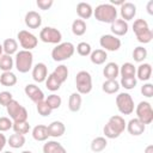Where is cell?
I'll use <instances>...</instances> for the list:
<instances>
[{
    "label": "cell",
    "instance_id": "cell-1",
    "mask_svg": "<svg viewBox=\"0 0 153 153\" xmlns=\"http://www.w3.org/2000/svg\"><path fill=\"white\" fill-rule=\"evenodd\" d=\"M94 18L100 23H112L117 19V8L110 4H100L93 10Z\"/></svg>",
    "mask_w": 153,
    "mask_h": 153
},
{
    "label": "cell",
    "instance_id": "cell-2",
    "mask_svg": "<svg viewBox=\"0 0 153 153\" xmlns=\"http://www.w3.org/2000/svg\"><path fill=\"white\" fill-rule=\"evenodd\" d=\"M33 63V55L29 50H19L16 54L14 65L19 73H27L32 68Z\"/></svg>",
    "mask_w": 153,
    "mask_h": 153
},
{
    "label": "cell",
    "instance_id": "cell-3",
    "mask_svg": "<svg viewBox=\"0 0 153 153\" xmlns=\"http://www.w3.org/2000/svg\"><path fill=\"white\" fill-rule=\"evenodd\" d=\"M75 51V47L73 43L71 42H63V43H60L57 44L53 50H51V57L54 61H57V62H61V61H65V60H68L73 56Z\"/></svg>",
    "mask_w": 153,
    "mask_h": 153
},
{
    "label": "cell",
    "instance_id": "cell-4",
    "mask_svg": "<svg viewBox=\"0 0 153 153\" xmlns=\"http://www.w3.org/2000/svg\"><path fill=\"white\" fill-rule=\"evenodd\" d=\"M7 114L10 115V118L13 122H23V121H27V110L19 104V102H17L16 99H12L8 105L6 106Z\"/></svg>",
    "mask_w": 153,
    "mask_h": 153
},
{
    "label": "cell",
    "instance_id": "cell-5",
    "mask_svg": "<svg viewBox=\"0 0 153 153\" xmlns=\"http://www.w3.org/2000/svg\"><path fill=\"white\" fill-rule=\"evenodd\" d=\"M75 85L78 93L87 94L92 90V76L87 71H80L75 76Z\"/></svg>",
    "mask_w": 153,
    "mask_h": 153
},
{
    "label": "cell",
    "instance_id": "cell-6",
    "mask_svg": "<svg viewBox=\"0 0 153 153\" xmlns=\"http://www.w3.org/2000/svg\"><path fill=\"white\" fill-rule=\"evenodd\" d=\"M116 106L122 115H130L134 111V100L127 92H121L116 96Z\"/></svg>",
    "mask_w": 153,
    "mask_h": 153
},
{
    "label": "cell",
    "instance_id": "cell-7",
    "mask_svg": "<svg viewBox=\"0 0 153 153\" xmlns=\"http://www.w3.org/2000/svg\"><path fill=\"white\" fill-rule=\"evenodd\" d=\"M136 118L145 126L153 122V109L149 102H140L136 105Z\"/></svg>",
    "mask_w": 153,
    "mask_h": 153
},
{
    "label": "cell",
    "instance_id": "cell-8",
    "mask_svg": "<svg viewBox=\"0 0 153 153\" xmlns=\"http://www.w3.org/2000/svg\"><path fill=\"white\" fill-rule=\"evenodd\" d=\"M39 39L44 43H50V44H60L62 39V33L51 26H45L39 32Z\"/></svg>",
    "mask_w": 153,
    "mask_h": 153
},
{
    "label": "cell",
    "instance_id": "cell-9",
    "mask_svg": "<svg viewBox=\"0 0 153 153\" xmlns=\"http://www.w3.org/2000/svg\"><path fill=\"white\" fill-rule=\"evenodd\" d=\"M17 37H18V41H19L22 48H24V50H29L30 51L31 49L37 47V43H38L37 37L33 33H31V32H29L26 30H20L18 32Z\"/></svg>",
    "mask_w": 153,
    "mask_h": 153
},
{
    "label": "cell",
    "instance_id": "cell-10",
    "mask_svg": "<svg viewBox=\"0 0 153 153\" xmlns=\"http://www.w3.org/2000/svg\"><path fill=\"white\" fill-rule=\"evenodd\" d=\"M99 44L105 51H117L121 48V39L114 35H103L99 39Z\"/></svg>",
    "mask_w": 153,
    "mask_h": 153
},
{
    "label": "cell",
    "instance_id": "cell-11",
    "mask_svg": "<svg viewBox=\"0 0 153 153\" xmlns=\"http://www.w3.org/2000/svg\"><path fill=\"white\" fill-rule=\"evenodd\" d=\"M24 92L25 94L35 103V104H38L44 100V93L43 91L35 84H27L24 88Z\"/></svg>",
    "mask_w": 153,
    "mask_h": 153
},
{
    "label": "cell",
    "instance_id": "cell-12",
    "mask_svg": "<svg viewBox=\"0 0 153 153\" xmlns=\"http://www.w3.org/2000/svg\"><path fill=\"white\" fill-rule=\"evenodd\" d=\"M47 76H48V68H47L45 63L38 62L37 65H35L32 67V79L36 82H43V81H45Z\"/></svg>",
    "mask_w": 153,
    "mask_h": 153
},
{
    "label": "cell",
    "instance_id": "cell-13",
    "mask_svg": "<svg viewBox=\"0 0 153 153\" xmlns=\"http://www.w3.org/2000/svg\"><path fill=\"white\" fill-rule=\"evenodd\" d=\"M24 20H25V25L30 29H38L42 24V17L36 11H29L25 14Z\"/></svg>",
    "mask_w": 153,
    "mask_h": 153
},
{
    "label": "cell",
    "instance_id": "cell-14",
    "mask_svg": "<svg viewBox=\"0 0 153 153\" xmlns=\"http://www.w3.org/2000/svg\"><path fill=\"white\" fill-rule=\"evenodd\" d=\"M126 128H127V130H128V133H129L130 135H133V136H139V135L143 134V131H145V129H146V126H145L142 122H140L137 118H131V120L127 123Z\"/></svg>",
    "mask_w": 153,
    "mask_h": 153
},
{
    "label": "cell",
    "instance_id": "cell-15",
    "mask_svg": "<svg viewBox=\"0 0 153 153\" xmlns=\"http://www.w3.org/2000/svg\"><path fill=\"white\" fill-rule=\"evenodd\" d=\"M120 13H121V17L124 22H128V20H131L135 14H136V6L133 4V2H129V1H126L121 8H120Z\"/></svg>",
    "mask_w": 153,
    "mask_h": 153
},
{
    "label": "cell",
    "instance_id": "cell-16",
    "mask_svg": "<svg viewBox=\"0 0 153 153\" xmlns=\"http://www.w3.org/2000/svg\"><path fill=\"white\" fill-rule=\"evenodd\" d=\"M128 23L124 22L123 19H116L111 23V32L114 33V36H124L128 32Z\"/></svg>",
    "mask_w": 153,
    "mask_h": 153
},
{
    "label": "cell",
    "instance_id": "cell-17",
    "mask_svg": "<svg viewBox=\"0 0 153 153\" xmlns=\"http://www.w3.org/2000/svg\"><path fill=\"white\" fill-rule=\"evenodd\" d=\"M66 127L61 121H54L48 126V133L51 137H60L65 134Z\"/></svg>",
    "mask_w": 153,
    "mask_h": 153
},
{
    "label": "cell",
    "instance_id": "cell-18",
    "mask_svg": "<svg viewBox=\"0 0 153 153\" xmlns=\"http://www.w3.org/2000/svg\"><path fill=\"white\" fill-rule=\"evenodd\" d=\"M103 74L106 78V80H116V78L120 74V67L116 62H109L105 65L103 69Z\"/></svg>",
    "mask_w": 153,
    "mask_h": 153
},
{
    "label": "cell",
    "instance_id": "cell-19",
    "mask_svg": "<svg viewBox=\"0 0 153 153\" xmlns=\"http://www.w3.org/2000/svg\"><path fill=\"white\" fill-rule=\"evenodd\" d=\"M43 153H67L65 147L57 141H47L43 145Z\"/></svg>",
    "mask_w": 153,
    "mask_h": 153
},
{
    "label": "cell",
    "instance_id": "cell-20",
    "mask_svg": "<svg viewBox=\"0 0 153 153\" xmlns=\"http://www.w3.org/2000/svg\"><path fill=\"white\" fill-rule=\"evenodd\" d=\"M76 13L80 17V19H88L93 14V8L87 2H79L76 5Z\"/></svg>",
    "mask_w": 153,
    "mask_h": 153
},
{
    "label": "cell",
    "instance_id": "cell-21",
    "mask_svg": "<svg viewBox=\"0 0 153 153\" xmlns=\"http://www.w3.org/2000/svg\"><path fill=\"white\" fill-rule=\"evenodd\" d=\"M139 80H142V81H147L151 79V75H152V66L149 63H141L137 69H136V74Z\"/></svg>",
    "mask_w": 153,
    "mask_h": 153
},
{
    "label": "cell",
    "instance_id": "cell-22",
    "mask_svg": "<svg viewBox=\"0 0 153 153\" xmlns=\"http://www.w3.org/2000/svg\"><path fill=\"white\" fill-rule=\"evenodd\" d=\"M32 137L36 141H45L49 137L48 127L44 124H38L32 129Z\"/></svg>",
    "mask_w": 153,
    "mask_h": 153
},
{
    "label": "cell",
    "instance_id": "cell-23",
    "mask_svg": "<svg viewBox=\"0 0 153 153\" xmlns=\"http://www.w3.org/2000/svg\"><path fill=\"white\" fill-rule=\"evenodd\" d=\"M81 103H82V99H81V94L78 93V92H73L71 96H69V99H68V108L72 112H76L80 110L81 108Z\"/></svg>",
    "mask_w": 153,
    "mask_h": 153
},
{
    "label": "cell",
    "instance_id": "cell-24",
    "mask_svg": "<svg viewBox=\"0 0 153 153\" xmlns=\"http://www.w3.org/2000/svg\"><path fill=\"white\" fill-rule=\"evenodd\" d=\"M90 59L94 65H103L108 59V54L103 49H96L90 54Z\"/></svg>",
    "mask_w": 153,
    "mask_h": 153
},
{
    "label": "cell",
    "instance_id": "cell-25",
    "mask_svg": "<svg viewBox=\"0 0 153 153\" xmlns=\"http://www.w3.org/2000/svg\"><path fill=\"white\" fill-rule=\"evenodd\" d=\"M120 134H122L123 131H124V129H126V126H127V123H126V121H124V118L122 117V116H120V115H114V116H111L110 118H109V121H108Z\"/></svg>",
    "mask_w": 153,
    "mask_h": 153
},
{
    "label": "cell",
    "instance_id": "cell-26",
    "mask_svg": "<svg viewBox=\"0 0 153 153\" xmlns=\"http://www.w3.org/2000/svg\"><path fill=\"white\" fill-rule=\"evenodd\" d=\"M2 50L6 55H12V54H17L18 50V43L16 39L13 38H6L2 43Z\"/></svg>",
    "mask_w": 153,
    "mask_h": 153
},
{
    "label": "cell",
    "instance_id": "cell-27",
    "mask_svg": "<svg viewBox=\"0 0 153 153\" xmlns=\"http://www.w3.org/2000/svg\"><path fill=\"white\" fill-rule=\"evenodd\" d=\"M108 146V141L105 137L103 136H98V137H94L92 141H91V149L92 152L94 153H99L102 152L103 149H105Z\"/></svg>",
    "mask_w": 153,
    "mask_h": 153
},
{
    "label": "cell",
    "instance_id": "cell-28",
    "mask_svg": "<svg viewBox=\"0 0 153 153\" xmlns=\"http://www.w3.org/2000/svg\"><path fill=\"white\" fill-rule=\"evenodd\" d=\"M61 85H62V82L57 79V76H56L54 73L49 74V75L47 76V79H45V86H47V88H48L49 91L55 92V91H57V90L61 87Z\"/></svg>",
    "mask_w": 153,
    "mask_h": 153
},
{
    "label": "cell",
    "instance_id": "cell-29",
    "mask_svg": "<svg viewBox=\"0 0 153 153\" xmlns=\"http://www.w3.org/2000/svg\"><path fill=\"white\" fill-rule=\"evenodd\" d=\"M7 143L10 145V147L12 148H20L24 146L25 143V136L22 135V134H12L8 140H7Z\"/></svg>",
    "mask_w": 153,
    "mask_h": 153
},
{
    "label": "cell",
    "instance_id": "cell-30",
    "mask_svg": "<svg viewBox=\"0 0 153 153\" xmlns=\"http://www.w3.org/2000/svg\"><path fill=\"white\" fill-rule=\"evenodd\" d=\"M120 74L122 78H129V76H135L136 74V68L133 63L130 62H124L120 67Z\"/></svg>",
    "mask_w": 153,
    "mask_h": 153
},
{
    "label": "cell",
    "instance_id": "cell-31",
    "mask_svg": "<svg viewBox=\"0 0 153 153\" xmlns=\"http://www.w3.org/2000/svg\"><path fill=\"white\" fill-rule=\"evenodd\" d=\"M0 84L4 86H14L17 84V76L12 72H2L0 75Z\"/></svg>",
    "mask_w": 153,
    "mask_h": 153
},
{
    "label": "cell",
    "instance_id": "cell-32",
    "mask_svg": "<svg viewBox=\"0 0 153 153\" xmlns=\"http://www.w3.org/2000/svg\"><path fill=\"white\" fill-rule=\"evenodd\" d=\"M120 87L121 86H120V82L117 80H106L103 82V86H102L103 91L108 94H114V93L118 92Z\"/></svg>",
    "mask_w": 153,
    "mask_h": 153
},
{
    "label": "cell",
    "instance_id": "cell-33",
    "mask_svg": "<svg viewBox=\"0 0 153 153\" xmlns=\"http://www.w3.org/2000/svg\"><path fill=\"white\" fill-rule=\"evenodd\" d=\"M72 32L75 36H82L86 32V23L82 19H75L72 23Z\"/></svg>",
    "mask_w": 153,
    "mask_h": 153
},
{
    "label": "cell",
    "instance_id": "cell-34",
    "mask_svg": "<svg viewBox=\"0 0 153 153\" xmlns=\"http://www.w3.org/2000/svg\"><path fill=\"white\" fill-rule=\"evenodd\" d=\"M149 29V26H148V23L145 20V19H136V20H134V24H133V31H134V33H135V36H137V35H141L142 32H145V31H147Z\"/></svg>",
    "mask_w": 153,
    "mask_h": 153
},
{
    "label": "cell",
    "instance_id": "cell-35",
    "mask_svg": "<svg viewBox=\"0 0 153 153\" xmlns=\"http://www.w3.org/2000/svg\"><path fill=\"white\" fill-rule=\"evenodd\" d=\"M13 63H14V61L10 55H6V54L1 55V57H0V69L2 72H11V69L13 68Z\"/></svg>",
    "mask_w": 153,
    "mask_h": 153
},
{
    "label": "cell",
    "instance_id": "cell-36",
    "mask_svg": "<svg viewBox=\"0 0 153 153\" xmlns=\"http://www.w3.org/2000/svg\"><path fill=\"white\" fill-rule=\"evenodd\" d=\"M12 129L14 130L16 134H22L25 135L30 131V124L27 121H23V122H13Z\"/></svg>",
    "mask_w": 153,
    "mask_h": 153
},
{
    "label": "cell",
    "instance_id": "cell-37",
    "mask_svg": "<svg viewBox=\"0 0 153 153\" xmlns=\"http://www.w3.org/2000/svg\"><path fill=\"white\" fill-rule=\"evenodd\" d=\"M44 102L49 105V108H50L51 110H55V109H59V108L61 106L62 99H61V97H60V96H57V94L53 93V94H49V96L45 98V100H44Z\"/></svg>",
    "mask_w": 153,
    "mask_h": 153
},
{
    "label": "cell",
    "instance_id": "cell-38",
    "mask_svg": "<svg viewBox=\"0 0 153 153\" xmlns=\"http://www.w3.org/2000/svg\"><path fill=\"white\" fill-rule=\"evenodd\" d=\"M146 57H147V49L146 48H143L141 45L134 48V50H133V59H134V61L142 62Z\"/></svg>",
    "mask_w": 153,
    "mask_h": 153
},
{
    "label": "cell",
    "instance_id": "cell-39",
    "mask_svg": "<svg viewBox=\"0 0 153 153\" xmlns=\"http://www.w3.org/2000/svg\"><path fill=\"white\" fill-rule=\"evenodd\" d=\"M56 76H57V79L63 84L66 80H67V78H68V68L65 66V65H60V66H57L55 69H54V72H53Z\"/></svg>",
    "mask_w": 153,
    "mask_h": 153
},
{
    "label": "cell",
    "instance_id": "cell-40",
    "mask_svg": "<svg viewBox=\"0 0 153 153\" xmlns=\"http://www.w3.org/2000/svg\"><path fill=\"white\" fill-rule=\"evenodd\" d=\"M76 53L80 55V56H88L91 53H92V48L88 43L86 42H80L78 45H76Z\"/></svg>",
    "mask_w": 153,
    "mask_h": 153
},
{
    "label": "cell",
    "instance_id": "cell-41",
    "mask_svg": "<svg viewBox=\"0 0 153 153\" xmlns=\"http://www.w3.org/2000/svg\"><path fill=\"white\" fill-rule=\"evenodd\" d=\"M137 84V80L135 76H129V78H121L120 85L124 87L126 90H133Z\"/></svg>",
    "mask_w": 153,
    "mask_h": 153
},
{
    "label": "cell",
    "instance_id": "cell-42",
    "mask_svg": "<svg viewBox=\"0 0 153 153\" xmlns=\"http://www.w3.org/2000/svg\"><path fill=\"white\" fill-rule=\"evenodd\" d=\"M103 131H104V135H105V137H108V139H116V137H118L121 134L108 122L105 126H104V128H103Z\"/></svg>",
    "mask_w": 153,
    "mask_h": 153
},
{
    "label": "cell",
    "instance_id": "cell-43",
    "mask_svg": "<svg viewBox=\"0 0 153 153\" xmlns=\"http://www.w3.org/2000/svg\"><path fill=\"white\" fill-rule=\"evenodd\" d=\"M37 105V111H38V114L41 115V116H43V117H45V116H49L50 114H51V109L49 108V105L43 100V102H41V103H38V104H36Z\"/></svg>",
    "mask_w": 153,
    "mask_h": 153
},
{
    "label": "cell",
    "instance_id": "cell-44",
    "mask_svg": "<svg viewBox=\"0 0 153 153\" xmlns=\"http://www.w3.org/2000/svg\"><path fill=\"white\" fill-rule=\"evenodd\" d=\"M12 126H13V121L10 117H5V116L0 117V133L10 130Z\"/></svg>",
    "mask_w": 153,
    "mask_h": 153
},
{
    "label": "cell",
    "instance_id": "cell-45",
    "mask_svg": "<svg viewBox=\"0 0 153 153\" xmlns=\"http://www.w3.org/2000/svg\"><path fill=\"white\" fill-rule=\"evenodd\" d=\"M152 38H153V32H152L151 29H148L147 31H145V32H142L141 35H137V36H136V39H137L140 43H143V44L149 43V42L152 41Z\"/></svg>",
    "mask_w": 153,
    "mask_h": 153
},
{
    "label": "cell",
    "instance_id": "cell-46",
    "mask_svg": "<svg viewBox=\"0 0 153 153\" xmlns=\"http://www.w3.org/2000/svg\"><path fill=\"white\" fill-rule=\"evenodd\" d=\"M12 99H13V97H12V93H11V92H8V91H2V92H0V105L7 106L8 103H10Z\"/></svg>",
    "mask_w": 153,
    "mask_h": 153
},
{
    "label": "cell",
    "instance_id": "cell-47",
    "mask_svg": "<svg viewBox=\"0 0 153 153\" xmlns=\"http://www.w3.org/2000/svg\"><path fill=\"white\" fill-rule=\"evenodd\" d=\"M141 93L142 96L147 97V98H151L153 97V85L151 82H147V84H143L141 86Z\"/></svg>",
    "mask_w": 153,
    "mask_h": 153
},
{
    "label": "cell",
    "instance_id": "cell-48",
    "mask_svg": "<svg viewBox=\"0 0 153 153\" xmlns=\"http://www.w3.org/2000/svg\"><path fill=\"white\" fill-rule=\"evenodd\" d=\"M36 5L38 6V8L43 10V11H47L54 5V1L53 0H37Z\"/></svg>",
    "mask_w": 153,
    "mask_h": 153
},
{
    "label": "cell",
    "instance_id": "cell-49",
    "mask_svg": "<svg viewBox=\"0 0 153 153\" xmlns=\"http://www.w3.org/2000/svg\"><path fill=\"white\" fill-rule=\"evenodd\" d=\"M6 143H7V139H6V136H5L2 133H0V152L4 149V147L6 146Z\"/></svg>",
    "mask_w": 153,
    "mask_h": 153
},
{
    "label": "cell",
    "instance_id": "cell-50",
    "mask_svg": "<svg viewBox=\"0 0 153 153\" xmlns=\"http://www.w3.org/2000/svg\"><path fill=\"white\" fill-rule=\"evenodd\" d=\"M124 2H126L124 0H117V1H115V0H111V1H110V5H112V6H115V7H116L117 5H118V6H122Z\"/></svg>",
    "mask_w": 153,
    "mask_h": 153
},
{
    "label": "cell",
    "instance_id": "cell-51",
    "mask_svg": "<svg viewBox=\"0 0 153 153\" xmlns=\"http://www.w3.org/2000/svg\"><path fill=\"white\" fill-rule=\"evenodd\" d=\"M147 12L149 14H153V1L152 0L148 1V4H147Z\"/></svg>",
    "mask_w": 153,
    "mask_h": 153
},
{
    "label": "cell",
    "instance_id": "cell-52",
    "mask_svg": "<svg viewBox=\"0 0 153 153\" xmlns=\"http://www.w3.org/2000/svg\"><path fill=\"white\" fill-rule=\"evenodd\" d=\"M145 153H153V145L147 146L146 149H145Z\"/></svg>",
    "mask_w": 153,
    "mask_h": 153
},
{
    "label": "cell",
    "instance_id": "cell-53",
    "mask_svg": "<svg viewBox=\"0 0 153 153\" xmlns=\"http://www.w3.org/2000/svg\"><path fill=\"white\" fill-rule=\"evenodd\" d=\"M2 44H0V57H1V55H2Z\"/></svg>",
    "mask_w": 153,
    "mask_h": 153
},
{
    "label": "cell",
    "instance_id": "cell-54",
    "mask_svg": "<svg viewBox=\"0 0 153 153\" xmlns=\"http://www.w3.org/2000/svg\"><path fill=\"white\" fill-rule=\"evenodd\" d=\"M22 153H32V152H31V151H23Z\"/></svg>",
    "mask_w": 153,
    "mask_h": 153
},
{
    "label": "cell",
    "instance_id": "cell-55",
    "mask_svg": "<svg viewBox=\"0 0 153 153\" xmlns=\"http://www.w3.org/2000/svg\"><path fill=\"white\" fill-rule=\"evenodd\" d=\"M4 153H13V152H11V151H6V152H4Z\"/></svg>",
    "mask_w": 153,
    "mask_h": 153
}]
</instances>
